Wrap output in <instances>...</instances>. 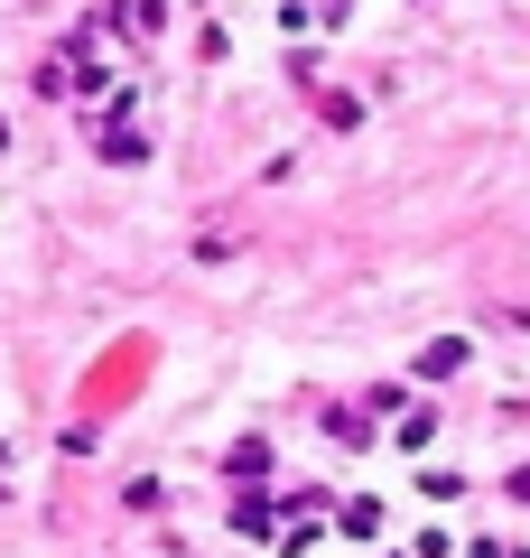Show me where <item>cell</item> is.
I'll use <instances>...</instances> for the list:
<instances>
[{
  "label": "cell",
  "mask_w": 530,
  "mask_h": 558,
  "mask_svg": "<svg viewBox=\"0 0 530 558\" xmlns=\"http://www.w3.org/2000/svg\"><path fill=\"white\" fill-rule=\"evenodd\" d=\"M419 373H429V381H447V373H466V344H456V336H437L429 354H419Z\"/></svg>",
  "instance_id": "cell-1"
}]
</instances>
